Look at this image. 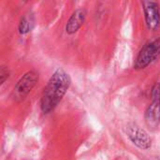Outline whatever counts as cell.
<instances>
[{
  "instance_id": "cell-1",
  "label": "cell",
  "mask_w": 160,
  "mask_h": 160,
  "mask_svg": "<svg viewBox=\"0 0 160 160\" xmlns=\"http://www.w3.org/2000/svg\"><path fill=\"white\" fill-rule=\"evenodd\" d=\"M71 84V79L68 72L58 68L51 76L44 87L40 98V110L44 114L52 112L61 102Z\"/></svg>"
},
{
  "instance_id": "cell-2",
  "label": "cell",
  "mask_w": 160,
  "mask_h": 160,
  "mask_svg": "<svg viewBox=\"0 0 160 160\" xmlns=\"http://www.w3.org/2000/svg\"><path fill=\"white\" fill-rule=\"evenodd\" d=\"M160 58V37L147 42L138 53L135 62L134 69L142 70L149 67L151 64Z\"/></svg>"
},
{
  "instance_id": "cell-3",
  "label": "cell",
  "mask_w": 160,
  "mask_h": 160,
  "mask_svg": "<svg viewBox=\"0 0 160 160\" xmlns=\"http://www.w3.org/2000/svg\"><path fill=\"white\" fill-rule=\"evenodd\" d=\"M39 80V74L36 70H29L17 82L13 89V98L17 102L23 100L34 89Z\"/></svg>"
},
{
  "instance_id": "cell-4",
  "label": "cell",
  "mask_w": 160,
  "mask_h": 160,
  "mask_svg": "<svg viewBox=\"0 0 160 160\" xmlns=\"http://www.w3.org/2000/svg\"><path fill=\"white\" fill-rule=\"evenodd\" d=\"M152 101L144 113L146 126L151 129H157L160 124V82H156L152 88Z\"/></svg>"
},
{
  "instance_id": "cell-5",
  "label": "cell",
  "mask_w": 160,
  "mask_h": 160,
  "mask_svg": "<svg viewBox=\"0 0 160 160\" xmlns=\"http://www.w3.org/2000/svg\"><path fill=\"white\" fill-rule=\"evenodd\" d=\"M127 134L134 145L142 150H148L152 146V139L149 134L135 124H130L127 128Z\"/></svg>"
},
{
  "instance_id": "cell-6",
  "label": "cell",
  "mask_w": 160,
  "mask_h": 160,
  "mask_svg": "<svg viewBox=\"0 0 160 160\" xmlns=\"http://www.w3.org/2000/svg\"><path fill=\"white\" fill-rule=\"evenodd\" d=\"M142 6L148 29L151 31L158 30L160 26L159 4L155 1H142Z\"/></svg>"
},
{
  "instance_id": "cell-7",
  "label": "cell",
  "mask_w": 160,
  "mask_h": 160,
  "mask_svg": "<svg viewBox=\"0 0 160 160\" xmlns=\"http://www.w3.org/2000/svg\"><path fill=\"white\" fill-rule=\"evenodd\" d=\"M87 12L84 8H81L76 9L71 16L69 17L67 24H66V32L68 35H73L83 25L86 20Z\"/></svg>"
},
{
  "instance_id": "cell-8",
  "label": "cell",
  "mask_w": 160,
  "mask_h": 160,
  "mask_svg": "<svg viewBox=\"0 0 160 160\" xmlns=\"http://www.w3.org/2000/svg\"><path fill=\"white\" fill-rule=\"evenodd\" d=\"M36 23V20H35V16L32 12H27L24 15H22V17L20 20L19 22V26H18V32L21 35H26L28 33H30Z\"/></svg>"
},
{
  "instance_id": "cell-9",
  "label": "cell",
  "mask_w": 160,
  "mask_h": 160,
  "mask_svg": "<svg viewBox=\"0 0 160 160\" xmlns=\"http://www.w3.org/2000/svg\"><path fill=\"white\" fill-rule=\"evenodd\" d=\"M9 74H10V72H9L8 68L7 67H5V66H2L1 67V69H0V80H1L0 81V83L1 84H3L8 79Z\"/></svg>"
}]
</instances>
